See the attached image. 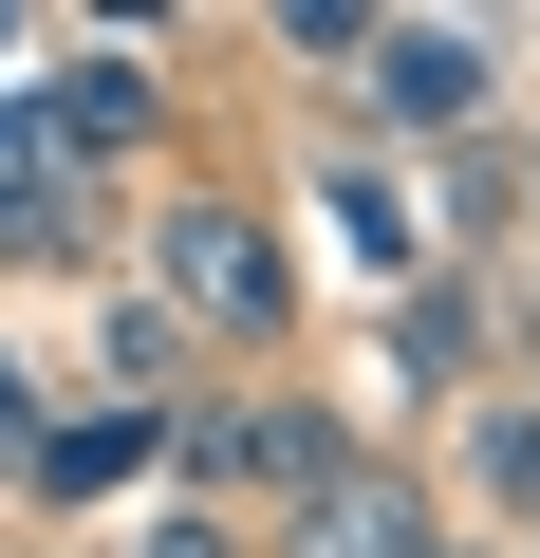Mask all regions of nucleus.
<instances>
[{"mask_svg":"<svg viewBox=\"0 0 540 558\" xmlns=\"http://www.w3.org/2000/svg\"><path fill=\"white\" fill-rule=\"evenodd\" d=\"M149 279H168L187 336H224V354H299V260H280V223H261L242 186H168V205H149Z\"/></svg>","mask_w":540,"mask_h":558,"instance_id":"obj_1","label":"nucleus"},{"mask_svg":"<svg viewBox=\"0 0 540 558\" xmlns=\"http://www.w3.org/2000/svg\"><path fill=\"white\" fill-rule=\"evenodd\" d=\"M168 465L261 484V502H299V521H317V502L355 484V428H336V410H299V391H242V410H187V447H168Z\"/></svg>","mask_w":540,"mask_h":558,"instance_id":"obj_2","label":"nucleus"},{"mask_svg":"<svg viewBox=\"0 0 540 558\" xmlns=\"http://www.w3.org/2000/svg\"><path fill=\"white\" fill-rule=\"evenodd\" d=\"M355 94H373V131H484L503 112V38L484 20H373Z\"/></svg>","mask_w":540,"mask_h":558,"instance_id":"obj_3","label":"nucleus"},{"mask_svg":"<svg viewBox=\"0 0 540 558\" xmlns=\"http://www.w3.org/2000/svg\"><path fill=\"white\" fill-rule=\"evenodd\" d=\"M94 223H112V186L57 149V112H38V94H0V260H75Z\"/></svg>","mask_w":540,"mask_h":558,"instance_id":"obj_4","label":"nucleus"},{"mask_svg":"<svg viewBox=\"0 0 540 558\" xmlns=\"http://www.w3.org/2000/svg\"><path fill=\"white\" fill-rule=\"evenodd\" d=\"M38 112H57V149H75V168L112 186V168H131V149L168 131V75H149V57L112 38V57H75V75H38Z\"/></svg>","mask_w":540,"mask_h":558,"instance_id":"obj_5","label":"nucleus"},{"mask_svg":"<svg viewBox=\"0 0 540 558\" xmlns=\"http://www.w3.org/2000/svg\"><path fill=\"white\" fill-rule=\"evenodd\" d=\"M168 447H187V410H75V428H38L20 484H38V502H112V484H149Z\"/></svg>","mask_w":540,"mask_h":558,"instance_id":"obj_6","label":"nucleus"},{"mask_svg":"<svg viewBox=\"0 0 540 558\" xmlns=\"http://www.w3.org/2000/svg\"><path fill=\"white\" fill-rule=\"evenodd\" d=\"M299 558H429V521H410V484H392V465H355V484L299 521Z\"/></svg>","mask_w":540,"mask_h":558,"instance_id":"obj_7","label":"nucleus"},{"mask_svg":"<svg viewBox=\"0 0 540 558\" xmlns=\"http://www.w3.org/2000/svg\"><path fill=\"white\" fill-rule=\"evenodd\" d=\"M392 373H410V391H466V373H484V299H466V279L392 317Z\"/></svg>","mask_w":540,"mask_h":558,"instance_id":"obj_8","label":"nucleus"},{"mask_svg":"<svg viewBox=\"0 0 540 558\" xmlns=\"http://www.w3.org/2000/svg\"><path fill=\"white\" fill-rule=\"evenodd\" d=\"M447 465H466L503 521H540V410H466V428H447Z\"/></svg>","mask_w":540,"mask_h":558,"instance_id":"obj_9","label":"nucleus"},{"mask_svg":"<svg viewBox=\"0 0 540 558\" xmlns=\"http://www.w3.org/2000/svg\"><path fill=\"white\" fill-rule=\"evenodd\" d=\"M0 465H38V354H0Z\"/></svg>","mask_w":540,"mask_h":558,"instance_id":"obj_10","label":"nucleus"},{"mask_svg":"<svg viewBox=\"0 0 540 558\" xmlns=\"http://www.w3.org/2000/svg\"><path fill=\"white\" fill-rule=\"evenodd\" d=\"M149 558H224V521H205V502H187V521H149Z\"/></svg>","mask_w":540,"mask_h":558,"instance_id":"obj_11","label":"nucleus"},{"mask_svg":"<svg viewBox=\"0 0 540 558\" xmlns=\"http://www.w3.org/2000/svg\"><path fill=\"white\" fill-rule=\"evenodd\" d=\"M429 558H466V539H429Z\"/></svg>","mask_w":540,"mask_h":558,"instance_id":"obj_12","label":"nucleus"},{"mask_svg":"<svg viewBox=\"0 0 540 558\" xmlns=\"http://www.w3.org/2000/svg\"><path fill=\"white\" fill-rule=\"evenodd\" d=\"M521 186H540V168H521Z\"/></svg>","mask_w":540,"mask_h":558,"instance_id":"obj_13","label":"nucleus"}]
</instances>
